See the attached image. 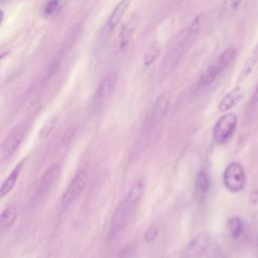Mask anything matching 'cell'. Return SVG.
Instances as JSON below:
<instances>
[{"mask_svg": "<svg viewBox=\"0 0 258 258\" xmlns=\"http://www.w3.org/2000/svg\"><path fill=\"white\" fill-rule=\"evenodd\" d=\"M145 191V183L142 178L137 179L129 188L124 199L116 207L110 223L109 237L118 235L130 222L136 212Z\"/></svg>", "mask_w": 258, "mask_h": 258, "instance_id": "6da1fadb", "label": "cell"}, {"mask_svg": "<svg viewBox=\"0 0 258 258\" xmlns=\"http://www.w3.org/2000/svg\"><path fill=\"white\" fill-rule=\"evenodd\" d=\"M88 176L89 172L87 168H82L75 174L60 198L59 206L61 210L68 209L79 198L87 184Z\"/></svg>", "mask_w": 258, "mask_h": 258, "instance_id": "7a4b0ae2", "label": "cell"}, {"mask_svg": "<svg viewBox=\"0 0 258 258\" xmlns=\"http://www.w3.org/2000/svg\"><path fill=\"white\" fill-rule=\"evenodd\" d=\"M223 183L233 194L240 192L244 189L246 185V173L241 163L234 161L227 165L223 173Z\"/></svg>", "mask_w": 258, "mask_h": 258, "instance_id": "3957f363", "label": "cell"}, {"mask_svg": "<svg viewBox=\"0 0 258 258\" xmlns=\"http://www.w3.org/2000/svg\"><path fill=\"white\" fill-rule=\"evenodd\" d=\"M238 117L234 113H226L221 116L213 129L214 141L218 144L226 143L235 133L237 128Z\"/></svg>", "mask_w": 258, "mask_h": 258, "instance_id": "277c9868", "label": "cell"}, {"mask_svg": "<svg viewBox=\"0 0 258 258\" xmlns=\"http://www.w3.org/2000/svg\"><path fill=\"white\" fill-rule=\"evenodd\" d=\"M212 242V235L208 231H203L191 238L184 246L180 258H200L209 248Z\"/></svg>", "mask_w": 258, "mask_h": 258, "instance_id": "5b68a950", "label": "cell"}, {"mask_svg": "<svg viewBox=\"0 0 258 258\" xmlns=\"http://www.w3.org/2000/svg\"><path fill=\"white\" fill-rule=\"evenodd\" d=\"M60 172H61V164L59 162H54L43 172L36 187V192H35L36 200L38 201L42 200L47 196V194H49V191L57 182Z\"/></svg>", "mask_w": 258, "mask_h": 258, "instance_id": "8992f818", "label": "cell"}, {"mask_svg": "<svg viewBox=\"0 0 258 258\" xmlns=\"http://www.w3.org/2000/svg\"><path fill=\"white\" fill-rule=\"evenodd\" d=\"M25 136V129L22 126L13 127L4 138L1 145L2 159H9L19 148Z\"/></svg>", "mask_w": 258, "mask_h": 258, "instance_id": "52a82bcc", "label": "cell"}, {"mask_svg": "<svg viewBox=\"0 0 258 258\" xmlns=\"http://www.w3.org/2000/svg\"><path fill=\"white\" fill-rule=\"evenodd\" d=\"M132 0H121L120 2H118V4L115 6V8L112 10L106 26H105V30L107 32H112L116 26L120 23L121 19L123 18V16L125 15L126 11L128 10L130 4H131Z\"/></svg>", "mask_w": 258, "mask_h": 258, "instance_id": "ba28073f", "label": "cell"}, {"mask_svg": "<svg viewBox=\"0 0 258 258\" xmlns=\"http://www.w3.org/2000/svg\"><path fill=\"white\" fill-rule=\"evenodd\" d=\"M24 163H25V159H21L13 167V169L11 170L9 175L4 179V181L2 182L1 187H0V197L1 198H4L5 196H7L13 189V187L15 186V184H16L18 178H19V175H20V173L23 169Z\"/></svg>", "mask_w": 258, "mask_h": 258, "instance_id": "9c48e42d", "label": "cell"}, {"mask_svg": "<svg viewBox=\"0 0 258 258\" xmlns=\"http://www.w3.org/2000/svg\"><path fill=\"white\" fill-rule=\"evenodd\" d=\"M244 96V92L241 87H236L232 89L230 92H228L220 101L218 105V109L220 112H227L233 107H235Z\"/></svg>", "mask_w": 258, "mask_h": 258, "instance_id": "30bf717a", "label": "cell"}, {"mask_svg": "<svg viewBox=\"0 0 258 258\" xmlns=\"http://www.w3.org/2000/svg\"><path fill=\"white\" fill-rule=\"evenodd\" d=\"M117 83V74L116 73H111L107 75L99 84L96 98L98 102H102L106 100L113 92L115 86Z\"/></svg>", "mask_w": 258, "mask_h": 258, "instance_id": "8fae6325", "label": "cell"}, {"mask_svg": "<svg viewBox=\"0 0 258 258\" xmlns=\"http://www.w3.org/2000/svg\"><path fill=\"white\" fill-rule=\"evenodd\" d=\"M137 24H138V16L137 15H133L124 24V26L122 27L121 33H120V41H119L120 49L123 50V49L127 48V46L130 44Z\"/></svg>", "mask_w": 258, "mask_h": 258, "instance_id": "7c38bea8", "label": "cell"}, {"mask_svg": "<svg viewBox=\"0 0 258 258\" xmlns=\"http://www.w3.org/2000/svg\"><path fill=\"white\" fill-rule=\"evenodd\" d=\"M258 62V45L255 46V48H253V50L251 51V53L249 54V56L245 59L239 75L237 77V83H242L244 82L253 72L255 66Z\"/></svg>", "mask_w": 258, "mask_h": 258, "instance_id": "4fadbf2b", "label": "cell"}, {"mask_svg": "<svg viewBox=\"0 0 258 258\" xmlns=\"http://www.w3.org/2000/svg\"><path fill=\"white\" fill-rule=\"evenodd\" d=\"M210 189V178L205 171H200L195 179V197L202 202L207 197Z\"/></svg>", "mask_w": 258, "mask_h": 258, "instance_id": "5bb4252c", "label": "cell"}, {"mask_svg": "<svg viewBox=\"0 0 258 258\" xmlns=\"http://www.w3.org/2000/svg\"><path fill=\"white\" fill-rule=\"evenodd\" d=\"M18 218V209L15 206L5 208L0 215V227L2 230L10 228Z\"/></svg>", "mask_w": 258, "mask_h": 258, "instance_id": "9a60e30c", "label": "cell"}, {"mask_svg": "<svg viewBox=\"0 0 258 258\" xmlns=\"http://www.w3.org/2000/svg\"><path fill=\"white\" fill-rule=\"evenodd\" d=\"M227 228H228V231H229V234L231 235V237L234 239H238L243 235L245 226H244L243 220L240 217L235 216L228 220Z\"/></svg>", "mask_w": 258, "mask_h": 258, "instance_id": "2e32d148", "label": "cell"}, {"mask_svg": "<svg viewBox=\"0 0 258 258\" xmlns=\"http://www.w3.org/2000/svg\"><path fill=\"white\" fill-rule=\"evenodd\" d=\"M221 70L219 69V67L217 66V63L212 64L210 67H208L206 69V71L201 75L200 80H199V85L200 86H209L211 85L216 79L217 77L221 74Z\"/></svg>", "mask_w": 258, "mask_h": 258, "instance_id": "e0dca14e", "label": "cell"}, {"mask_svg": "<svg viewBox=\"0 0 258 258\" xmlns=\"http://www.w3.org/2000/svg\"><path fill=\"white\" fill-rule=\"evenodd\" d=\"M237 50L234 47H228L226 48L220 55L218 61L216 62L221 72H223L236 57Z\"/></svg>", "mask_w": 258, "mask_h": 258, "instance_id": "ac0fdd59", "label": "cell"}, {"mask_svg": "<svg viewBox=\"0 0 258 258\" xmlns=\"http://www.w3.org/2000/svg\"><path fill=\"white\" fill-rule=\"evenodd\" d=\"M243 0H224L221 7V17H231L240 7Z\"/></svg>", "mask_w": 258, "mask_h": 258, "instance_id": "d6986e66", "label": "cell"}, {"mask_svg": "<svg viewBox=\"0 0 258 258\" xmlns=\"http://www.w3.org/2000/svg\"><path fill=\"white\" fill-rule=\"evenodd\" d=\"M60 0H48L41 9V15L45 18H49L57 14L60 9Z\"/></svg>", "mask_w": 258, "mask_h": 258, "instance_id": "ffe728a7", "label": "cell"}, {"mask_svg": "<svg viewBox=\"0 0 258 258\" xmlns=\"http://www.w3.org/2000/svg\"><path fill=\"white\" fill-rule=\"evenodd\" d=\"M159 53H160V48H159L158 44L154 43L151 46H149L143 56L144 66H150L152 62H154L157 59V57L159 56Z\"/></svg>", "mask_w": 258, "mask_h": 258, "instance_id": "44dd1931", "label": "cell"}, {"mask_svg": "<svg viewBox=\"0 0 258 258\" xmlns=\"http://www.w3.org/2000/svg\"><path fill=\"white\" fill-rule=\"evenodd\" d=\"M158 235V228L156 226H150L144 233V240L147 242V243H150V242H153L155 240V238L157 237Z\"/></svg>", "mask_w": 258, "mask_h": 258, "instance_id": "7402d4cb", "label": "cell"}, {"mask_svg": "<svg viewBox=\"0 0 258 258\" xmlns=\"http://www.w3.org/2000/svg\"><path fill=\"white\" fill-rule=\"evenodd\" d=\"M250 203L252 205H257L258 204V189L253 190L252 194L250 195Z\"/></svg>", "mask_w": 258, "mask_h": 258, "instance_id": "603a6c76", "label": "cell"}, {"mask_svg": "<svg viewBox=\"0 0 258 258\" xmlns=\"http://www.w3.org/2000/svg\"><path fill=\"white\" fill-rule=\"evenodd\" d=\"M251 102H252L253 104H256V103H258V84H257V86H256V89H255V91H254V93H253V95H252V98H251Z\"/></svg>", "mask_w": 258, "mask_h": 258, "instance_id": "cb8c5ba5", "label": "cell"}]
</instances>
